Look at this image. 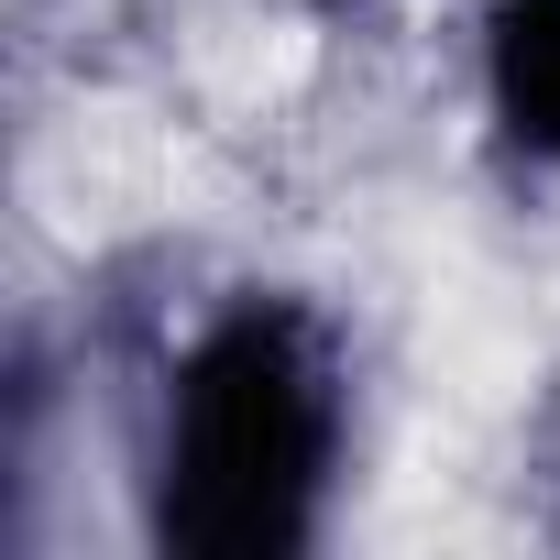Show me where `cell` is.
<instances>
[{
    "mask_svg": "<svg viewBox=\"0 0 560 560\" xmlns=\"http://www.w3.org/2000/svg\"><path fill=\"white\" fill-rule=\"evenodd\" d=\"M352 472V352L298 287L220 298L154 374L143 538L165 560H308Z\"/></svg>",
    "mask_w": 560,
    "mask_h": 560,
    "instance_id": "6da1fadb",
    "label": "cell"
},
{
    "mask_svg": "<svg viewBox=\"0 0 560 560\" xmlns=\"http://www.w3.org/2000/svg\"><path fill=\"white\" fill-rule=\"evenodd\" d=\"M483 121L516 165L560 176V0H483Z\"/></svg>",
    "mask_w": 560,
    "mask_h": 560,
    "instance_id": "7a4b0ae2",
    "label": "cell"
},
{
    "mask_svg": "<svg viewBox=\"0 0 560 560\" xmlns=\"http://www.w3.org/2000/svg\"><path fill=\"white\" fill-rule=\"evenodd\" d=\"M527 472H538V494H549V538H560V396H549V418H538V440H527Z\"/></svg>",
    "mask_w": 560,
    "mask_h": 560,
    "instance_id": "3957f363",
    "label": "cell"
},
{
    "mask_svg": "<svg viewBox=\"0 0 560 560\" xmlns=\"http://www.w3.org/2000/svg\"><path fill=\"white\" fill-rule=\"evenodd\" d=\"M298 12H319V23H352V12H374V0H298Z\"/></svg>",
    "mask_w": 560,
    "mask_h": 560,
    "instance_id": "277c9868",
    "label": "cell"
}]
</instances>
